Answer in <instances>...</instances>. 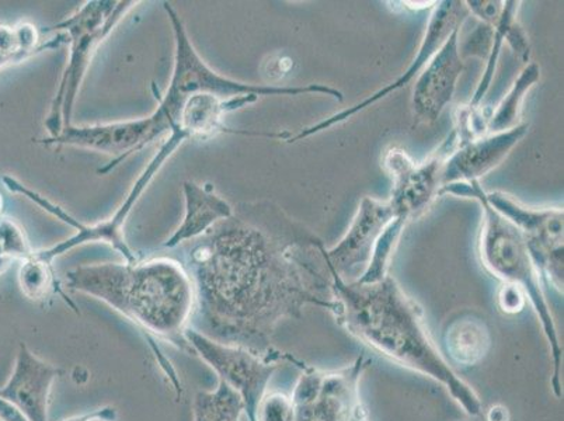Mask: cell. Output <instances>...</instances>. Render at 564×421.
<instances>
[{
	"label": "cell",
	"instance_id": "cell-13",
	"mask_svg": "<svg viewBox=\"0 0 564 421\" xmlns=\"http://www.w3.org/2000/svg\"><path fill=\"white\" fill-rule=\"evenodd\" d=\"M63 369L35 356L20 343L17 361L0 398L17 406L29 421H48L51 390Z\"/></svg>",
	"mask_w": 564,
	"mask_h": 421
},
{
	"label": "cell",
	"instance_id": "cell-4",
	"mask_svg": "<svg viewBox=\"0 0 564 421\" xmlns=\"http://www.w3.org/2000/svg\"><path fill=\"white\" fill-rule=\"evenodd\" d=\"M141 2L128 0H89L61 20L59 23L45 30V33H63L69 45V58L61 76L58 89L51 101L50 111L45 117L48 137L61 136L66 128L74 126L75 102L78 99L82 84L91 60L118 24L124 20Z\"/></svg>",
	"mask_w": 564,
	"mask_h": 421
},
{
	"label": "cell",
	"instance_id": "cell-7",
	"mask_svg": "<svg viewBox=\"0 0 564 421\" xmlns=\"http://www.w3.org/2000/svg\"><path fill=\"white\" fill-rule=\"evenodd\" d=\"M455 132L433 153L427 161L415 163L406 151L400 148L388 149L383 153L382 166L392 179L391 202L397 218L412 223L420 217L441 190V171L444 162L455 151Z\"/></svg>",
	"mask_w": 564,
	"mask_h": 421
},
{
	"label": "cell",
	"instance_id": "cell-3",
	"mask_svg": "<svg viewBox=\"0 0 564 421\" xmlns=\"http://www.w3.org/2000/svg\"><path fill=\"white\" fill-rule=\"evenodd\" d=\"M66 289L96 298L152 337L192 353L186 331L196 310V291L181 261L158 258L135 263L75 267Z\"/></svg>",
	"mask_w": 564,
	"mask_h": 421
},
{
	"label": "cell",
	"instance_id": "cell-21",
	"mask_svg": "<svg viewBox=\"0 0 564 421\" xmlns=\"http://www.w3.org/2000/svg\"><path fill=\"white\" fill-rule=\"evenodd\" d=\"M522 289L516 284L502 287L499 295V301L502 310L507 312H518L524 306V295Z\"/></svg>",
	"mask_w": 564,
	"mask_h": 421
},
{
	"label": "cell",
	"instance_id": "cell-9",
	"mask_svg": "<svg viewBox=\"0 0 564 421\" xmlns=\"http://www.w3.org/2000/svg\"><path fill=\"white\" fill-rule=\"evenodd\" d=\"M186 338L189 348L217 373L218 378L242 395L248 409V420L259 421V408L263 400L265 384L274 367L261 363L256 354L245 348L215 342L192 326L186 331Z\"/></svg>",
	"mask_w": 564,
	"mask_h": 421
},
{
	"label": "cell",
	"instance_id": "cell-23",
	"mask_svg": "<svg viewBox=\"0 0 564 421\" xmlns=\"http://www.w3.org/2000/svg\"><path fill=\"white\" fill-rule=\"evenodd\" d=\"M2 207H3V199H2V195H0V215H2ZM2 218V217H0Z\"/></svg>",
	"mask_w": 564,
	"mask_h": 421
},
{
	"label": "cell",
	"instance_id": "cell-2",
	"mask_svg": "<svg viewBox=\"0 0 564 421\" xmlns=\"http://www.w3.org/2000/svg\"><path fill=\"white\" fill-rule=\"evenodd\" d=\"M163 9L172 24L174 61L171 82L165 94L158 97L156 109L138 120L70 126L61 136L43 138L40 143L105 153L111 158L110 162L97 173L106 176L142 149L172 132L183 133L188 141H205L219 133L289 140V132L238 131L225 126V116L253 105L263 96L326 95L343 101L341 91L326 85H254L218 74L199 56L177 10L167 2L163 3Z\"/></svg>",
	"mask_w": 564,
	"mask_h": 421
},
{
	"label": "cell",
	"instance_id": "cell-8",
	"mask_svg": "<svg viewBox=\"0 0 564 421\" xmlns=\"http://www.w3.org/2000/svg\"><path fill=\"white\" fill-rule=\"evenodd\" d=\"M486 202L514 224L524 236L538 271H542L556 289L563 287V208H530L511 195L486 193ZM563 290V289H562Z\"/></svg>",
	"mask_w": 564,
	"mask_h": 421
},
{
	"label": "cell",
	"instance_id": "cell-19",
	"mask_svg": "<svg viewBox=\"0 0 564 421\" xmlns=\"http://www.w3.org/2000/svg\"><path fill=\"white\" fill-rule=\"evenodd\" d=\"M520 2H505L499 20L494 25V40H491L489 58H487V66L484 78L479 82L478 89H476L474 97L469 102L471 107H480L481 101L487 91H489L491 82H494L497 63H499L502 45L506 44L507 33H509L510 25L517 20V12L520 9Z\"/></svg>",
	"mask_w": 564,
	"mask_h": 421
},
{
	"label": "cell",
	"instance_id": "cell-16",
	"mask_svg": "<svg viewBox=\"0 0 564 421\" xmlns=\"http://www.w3.org/2000/svg\"><path fill=\"white\" fill-rule=\"evenodd\" d=\"M541 78L540 66L535 63L527 64L520 76L511 86L509 94L500 101L495 111H491L487 133H499L512 130L520 126L522 106H524L528 91L538 84Z\"/></svg>",
	"mask_w": 564,
	"mask_h": 421
},
{
	"label": "cell",
	"instance_id": "cell-6",
	"mask_svg": "<svg viewBox=\"0 0 564 421\" xmlns=\"http://www.w3.org/2000/svg\"><path fill=\"white\" fill-rule=\"evenodd\" d=\"M443 194L475 199L480 204L484 213L479 244L481 263L491 274L524 290L543 322L552 323L540 287V271L533 263L520 229L486 202L485 190L479 182L448 184L440 190V195Z\"/></svg>",
	"mask_w": 564,
	"mask_h": 421
},
{
	"label": "cell",
	"instance_id": "cell-1",
	"mask_svg": "<svg viewBox=\"0 0 564 421\" xmlns=\"http://www.w3.org/2000/svg\"><path fill=\"white\" fill-rule=\"evenodd\" d=\"M181 249L196 291L193 320L215 342L256 354L302 306L337 311L325 245L269 199L234 205Z\"/></svg>",
	"mask_w": 564,
	"mask_h": 421
},
{
	"label": "cell",
	"instance_id": "cell-10",
	"mask_svg": "<svg viewBox=\"0 0 564 421\" xmlns=\"http://www.w3.org/2000/svg\"><path fill=\"white\" fill-rule=\"evenodd\" d=\"M397 218L391 202L364 197L340 242L326 250L327 263L341 281L357 282L366 273L383 230Z\"/></svg>",
	"mask_w": 564,
	"mask_h": 421
},
{
	"label": "cell",
	"instance_id": "cell-17",
	"mask_svg": "<svg viewBox=\"0 0 564 421\" xmlns=\"http://www.w3.org/2000/svg\"><path fill=\"white\" fill-rule=\"evenodd\" d=\"M194 421H243L248 409L242 395L219 379L214 392H198L193 402Z\"/></svg>",
	"mask_w": 564,
	"mask_h": 421
},
{
	"label": "cell",
	"instance_id": "cell-11",
	"mask_svg": "<svg viewBox=\"0 0 564 421\" xmlns=\"http://www.w3.org/2000/svg\"><path fill=\"white\" fill-rule=\"evenodd\" d=\"M465 8L464 3L454 2V0H445V2L437 3V7L434 8L432 18H430L427 32L424 34L419 53L415 55V58L413 63L410 64L408 71L404 72L400 78L394 80L393 84L384 86L383 89L377 91V94H373L371 97H368V99L358 102V105L348 107L346 110L338 111L337 115L326 118V120L317 122L315 126L304 128V130L296 133V136H291L290 140L286 142H299L306 140V138L312 136H316V133L329 130V128L340 125V122H345L348 118L356 116L357 112L366 110L367 107H371L373 102L391 95L392 91H397L402 89V87L408 86L415 76L420 75V72L425 68V65L430 63V60L438 53L441 45H443L448 35L453 33V30L458 28L460 17H466Z\"/></svg>",
	"mask_w": 564,
	"mask_h": 421
},
{
	"label": "cell",
	"instance_id": "cell-14",
	"mask_svg": "<svg viewBox=\"0 0 564 421\" xmlns=\"http://www.w3.org/2000/svg\"><path fill=\"white\" fill-rule=\"evenodd\" d=\"M530 126L521 122L512 130L489 133L479 140L456 147L441 171V188L453 183L479 182L480 177L494 171L505 161L512 148L528 133Z\"/></svg>",
	"mask_w": 564,
	"mask_h": 421
},
{
	"label": "cell",
	"instance_id": "cell-18",
	"mask_svg": "<svg viewBox=\"0 0 564 421\" xmlns=\"http://www.w3.org/2000/svg\"><path fill=\"white\" fill-rule=\"evenodd\" d=\"M19 285L23 295L33 302H45L56 292L64 298L72 310L78 312V306L64 294V291L56 287V277L53 263L40 258L37 250H34L28 259L22 260L19 270Z\"/></svg>",
	"mask_w": 564,
	"mask_h": 421
},
{
	"label": "cell",
	"instance_id": "cell-22",
	"mask_svg": "<svg viewBox=\"0 0 564 421\" xmlns=\"http://www.w3.org/2000/svg\"><path fill=\"white\" fill-rule=\"evenodd\" d=\"M34 54L30 53H7V51H0V72L10 68V66L19 65L30 58H33Z\"/></svg>",
	"mask_w": 564,
	"mask_h": 421
},
{
	"label": "cell",
	"instance_id": "cell-5",
	"mask_svg": "<svg viewBox=\"0 0 564 421\" xmlns=\"http://www.w3.org/2000/svg\"><path fill=\"white\" fill-rule=\"evenodd\" d=\"M184 142H187V138L182 136V133H169L165 140H163L162 145L159 147L155 155H153L150 163H148V166L143 169L140 177L132 184L124 202L121 203L120 207L116 209V213L112 214L110 218L100 220V223L97 224H86L84 220L75 218L74 215L61 207V205L51 202L45 195L25 186V184L19 182L18 179L3 176V184L9 192L23 195L29 202L39 205L45 213L53 215V217L59 219L61 223L68 225L72 230H75V234L69 236L68 239L63 240V242L51 246L48 249L37 250L40 258L53 263L55 259L69 253V251L76 248H80V246L102 244L110 246L117 253H120L121 258L124 259L127 263H135V261H138L135 251L131 249L126 238L127 219L130 218L133 208H135V205L140 202L143 193L151 186L158 173L162 171L169 159L177 152V149L181 148Z\"/></svg>",
	"mask_w": 564,
	"mask_h": 421
},
{
	"label": "cell",
	"instance_id": "cell-20",
	"mask_svg": "<svg viewBox=\"0 0 564 421\" xmlns=\"http://www.w3.org/2000/svg\"><path fill=\"white\" fill-rule=\"evenodd\" d=\"M470 12L478 17L484 24L495 25L497 20H499L502 4L505 2H495V0H490V2H484V0H469L466 2Z\"/></svg>",
	"mask_w": 564,
	"mask_h": 421
},
{
	"label": "cell",
	"instance_id": "cell-12",
	"mask_svg": "<svg viewBox=\"0 0 564 421\" xmlns=\"http://www.w3.org/2000/svg\"><path fill=\"white\" fill-rule=\"evenodd\" d=\"M459 30L455 28L438 53L420 72L415 82L412 109L415 120L432 125L443 115L445 107L453 100L456 82L464 71V61L459 51Z\"/></svg>",
	"mask_w": 564,
	"mask_h": 421
},
{
	"label": "cell",
	"instance_id": "cell-15",
	"mask_svg": "<svg viewBox=\"0 0 564 421\" xmlns=\"http://www.w3.org/2000/svg\"><path fill=\"white\" fill-rule=\"evenodd\" d=\"M184 218L181 227L163 242V248L176 249L193 242L234 213V205L220 197L212 184L183 183Z\"/></svg>",
	"mask_w": 564,
	"mask_h": 421
}]
</instances>
